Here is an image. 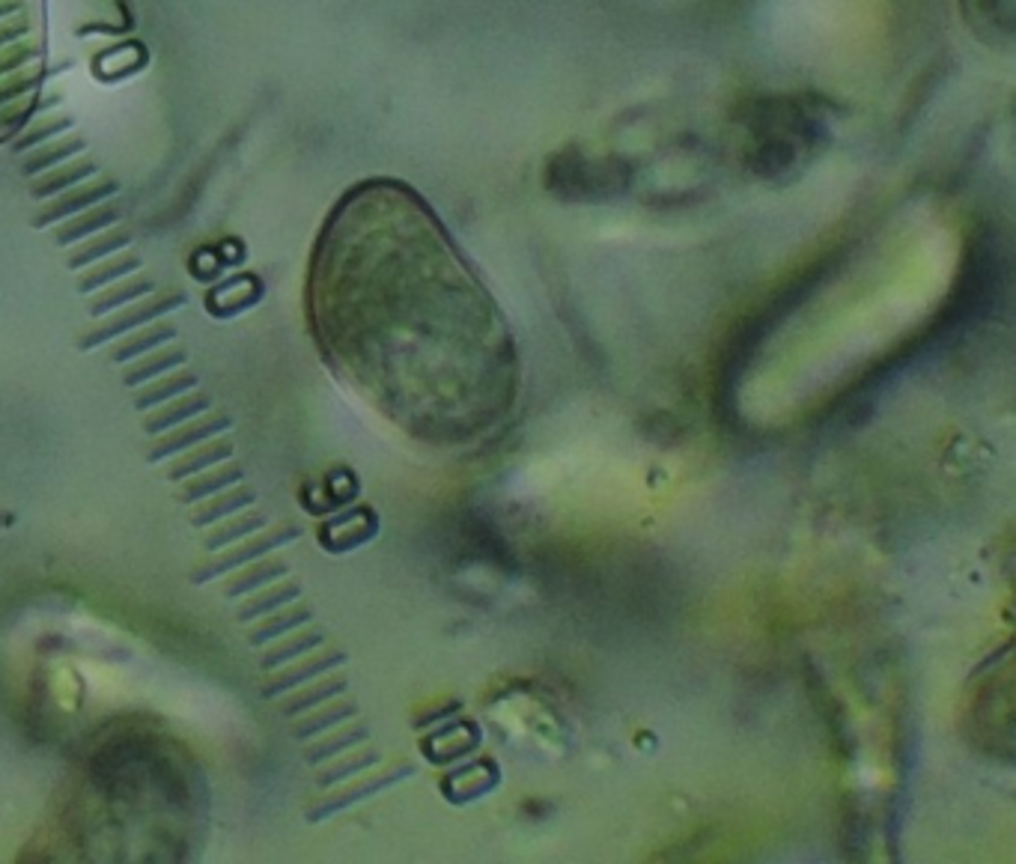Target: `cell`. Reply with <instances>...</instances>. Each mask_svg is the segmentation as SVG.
Masks as SVG:
<instances>
[{
  "instance_id": "obj_1",
  "label": "cell",
  "mask_w": 1016,
  "mask_h": 864,
  "mask_svg": "<svg viewBox=\"0 0 1016 864\" xmlns=\"http://www.w3.org/2000/svg\"><path fill=\"white\" fill-rule=\"evenodd\" d=\"M307 322L331 373L427 447H474L519 406L513 325L400 179H364L331 206L310 254Z\"/></svg>"
},
{
  "instance_id": "obj_2",
  "label": "cell",
  "mask_w": 1016,
  "mask_h": 864,
  "mask_svg": "<svg viewBox=\"0 0 1016 864\" xmlns=\"http://www.w3.org/2000/svg\"><path fill=\"white\" fill-rule=\"evenodd\" d=\"M45 60V0H0V144L12 141L39 105Z\"/></svg>"
},
{
  "instance_id": "obj_3",
  "label": "cell",
  "mask_w": 1016,
  "mask_h": 864,
  "mask_svg": "<svg viewBox=\"0 0 1016 864\" xmlns=\"http://www.w3.org/2000/svg\"><path fill=\"white\" fill-rule=\"evenodd\" d=\"M179 304H185V295H179V292H167V295H158V298H152V292H149V295L132 298V301H126V304H117L114 310H108V313L99 316V325H96V328H90V331H84V334L78 337V349H84V352L99 349V346H105V343L123 337V334H132V331L141 328V325H149V322L167 316V313L176 310Z\"/></svg>"
},
{
  "instance_id": "obj_4",
  "label": "cell",
  "mask_w": 1016,
  "mask_h": 864,
  "mask_svg": "<svg viewBox=\"0 0 1016 864\" xmlns=\"http://www.w3.org/2000/svg\"><path fill=\"white\" fill-rule=\"evenodd\" d=\"M301 537V528L298 525H281V528H272L269 534H263V537H257L254 543H248V546H236V549H230V552H221L215 561H209V564H203V567H197V570H191V581L194 584H206V581H212V578H218V576H224L227 570H233V567H242V564H248V561H257V558H266L272 549H278V546H290L292 540H298Z\"/></svg>"
},
{
  "instance_id": "obj_5",
  "label": "cell",
  "mask_w": 1016,
  "mask_h": 864,
  "mask_svg": "<svg viewBox=\"0 0 1016 864\" xmlns=\"http://www.w3.org/2000/svg\"><path fill=\"white\" fill-rule=\"evenodd\" d=\"M346 650H340V647H316L313 650V656H307L304 662H298L295 668H287V671H281V674H272L269 680H266V689H263V695L266 698H278V695H284V692H292V689H298V686H304V683H310V680H316V677H322V674H331V671H337L340 665H346Z\"/></svg>"
},
{
  "instance_id": "obj_6",
  "label": "cell",
  "mask_w": 1016,
  "mask_h": 864,
  "mask_svg": "<svg viewBox=\"0 0 1016 864\" xmlns=\"http://www.w3.org/2000/svg\"><path fill=\"white\" fill-rule=\"evenodd\" d=\"M230 427H233V418H230V415H224V412H209L203 421H194V424H188V427H179V430H173L170 435L158 438V441L146 450V462H161V459L173 456L176 450L191 447V444H197V441H206V438L230 430Z\"/></svg>"
},
{
  "instance_id": "obj_7",
  "label": "cell",
  "mask_w": 1016,
  "mask_h": 864,
  "mask_svg": "<svg viewBox=\"0 0 1016 864\" xmlns=\"http://www.w3.org/2000/svg\"><path fill=\"white\" fill-rule=\"evenodd\" d=\"M173 340H176V328L170 322H164V316H161V319H155L149 325L135 328L132 334H123V337L111 340L114 343L111 358L117 364H129V361H138V358H144V355L161 349V346H170Z\"/></svg>"
},
{
  "instance_id": "obj_8",
  "label": "cell",
  "mask_w": 1016,
  "mask_h": 864,
  "mask_svg": "<svg viewBox=\"0 0 1016 864\" xmlns=\"http://www.w3.org/2000/svg\"><path fill=\"white\" fill-rule=\"evenodd\" d=\"M206 412H212V397L203 394V391H188L176 403H170L158 412H146L144 432L146 435H158V432L179 427V424H185L197 415H206Z\"/></svg>"
},
{
  "instance_id": "obj_9",
  "label": "cell",
  "mask_w": 1016,
  "mask_h": 864,
  "mask_svg": "<svg viewBox=\"0 0 1016 864\" xmlns=\"http://www.w3.org/2000/svg\"><path fill=\"white\" fill-rule=\"evenodd\" d=\"M185 361H188V355H185L182 346H161V349L149 352V355L138 358V361L123 364V382L129 388H141L144 382L155 379V376H164V373H173V370L185 367Z\"/></svg>"
},
{
  "instance_id": "obj_10",
  "label": "cell",
  "mask_w": 1016,
  "mask_h": 864,
  "mask_svg": "<svg viewBox=\"0 0 1016 864\" xmlns=\"http://www.w3.org/2000/svg\"><path fill=\"white\" fill-rule=\"evenodd\" d=\"M346 689H349V680L337 671L331 674H322L316 677V683L310 689H295L290 698L284 701V716H298V713H307L313 707H325L337 698H346Z\"/></svg>"
},
{
  "instance_id": "obj_11",
  "label": "cell",
  "mask_w": 1016,
  "mask_h": 864,
  "mask_svg": "<svg viewBox=\"0 0 1016 864\" xmlns=\"http://www.w3.org/2000/svg\"><path fill=\"white\" fill-rule=\"evenodd\" d=\"M358 721V707L355 701L349 698H337L331 704H325L319 713H310L307 719H298L292 727H295V736L304 742V739H316L322 733H331V730H340L346 724Z\"/></svg>"
},
{
  "instance_id": "obj_12",
  "label": "cell",
  "mask_w": 1016,
  "mask_h": 864,
  "mask_svg": "<svg viewBox=\"0 0 1016 864\" xmlns=\"http://www.w3.org/2000/svg\"><path fill=\"white\" fill-rule=\"evenodd\" d=\"M313 620V614H310V608L304 605V602H290V608H278V614H272V617H266L260 626H254L251 632H248V641L254 644V647H263L266 641H275V638H281V635H287V632H292V629H301V626H307Z\"/></svg>"
},
{
  "instance_id": "obj_13",
  "label": "cell",
  "mask_w": 1016,
  "mask_h": 864,
  "mask_svg": "<svg viewBox=\"0 0 1016 864\" xmlns=\"http://www.w3.org/2000/svg\"><path fill=\"white\" fill-rule=\"evenodd\" d=\"M188 391H197V376L188 373V370H173V373H164V379H155V382H146V388H141L135 394V409L138 412H146L152 409L155 403H170V397H182Z\"/></svg>"
},
{
  "instance_id": "obj_14",
  "label": "cell",
  "mask_w": 1016,
  "mask_h": 864,
  "mask_svg": "<svg viewBox=\"0 0 1016 864\" xmlns=\"http://www.w3.org/2000/svg\"><path fill=\"white\" fill-rule=\"evenodd\" d=\"M287 573H290V567H287L284 558H266V561H257L251 570H242L239 576L224 581V596L236 599V596H242V593H251V590H257V587L275 581V578H284Z\"/></svg>"
},
{
  "instance_id": "obj_15",
  "label": "cell",
  "mask_w": 1016,
  "mask_h": 864,
  "mask_svg": "<svg viewBox=\"0 0 1016 864\" xmlns=\"http://www.w3.org/2000/svg\"><path fill=\"white\" fill-rule=\"evenodd\" d=\"M254 501H257V495H254L248 486H239V489H233V492H227V495H221V498H212V501H206V504H194L191 522L203 528V525L221 522L224 516H233V513L251 507Z\"/></svg>"
},
{
  "instance_id": "obj_16",
  "label": "cell",
  "mask_w": 1016,
  "mask_h": 864,
  "mask_svg": "<svg viewBox=\"0 0 1016 864\" xmlns=\"http://www.w3.org/2000/svg\"><path fill=\"white\" fill-rule=\"evenodd\" d=\"M233 456V441L221 438L215 444H206L203 450L197 453H185L182 459H173L170 468H167V477L170 480H185L188 474H200L203 468L209 465H218V462H227Z\"/></svg>"
},
{
  "instance_id": "obj_17",
  "label": "cell",
  "mask_w": 1016,
  "mask_h": 864,
  "mask_svg": "<svg viewBox=\"0 0 1016 864\" xmlns=\"http://www.w3.org/2000/svg\"><path fill=\"white\" fill-rule=\"evenodd\" d=\"M295 599H301V587H298V581L287 578L278 587H272L269 593H257V596L245 599L239 605V620L245 623V620H254V617H266L269 611H278L281 605H290Z\"/></svg>"
},
{
  "instance_id": "obj_18",
  "label": "cell",
  "mask_w": 1016,
  "mask_h": 864,
  "mask_svg": "<svg viewBox=\"0 0 1016 864\" xmlns=\"http://www.w3.org/2000/svg\"><path fill=\"white\" fill-rule=\"evenodd\" d=\"M325 644V635H322V629H313L310 623H307V629L304 632H298L295 638H290V641H281V644H275V647H269L266 653H263V671H272V668H278V665H284V662H290V659H295V656H304V653H313L316 647H322Z\"/></svg>"
},
{
  "instance_id": "obj_19",
  "label": "cell",
  "mask_w": 1016,
  "mask_h": 864,
  "mask_svg": "<svg viewBox=\"0 0 1016 864\" xmlns=\"http://www.w3.org/2000/svg\"><path fill=\"white\" fill-rule=\"evenodd\" d=\"M233 483H242V465H224V468H218L212 474H200V477L188 480L182 486V498L179 501L194 504V501H200V498H206L212 492H221V489H227Z\"/></svg>"
},
{
  "instance_id": "obj_20",
  "label": "cell",
  "mask_w": 1016,
  "mask_h": 864,
  "mask_svg": "<svg viewBox=\"0 0 1016 864\" xmlns=\"http://www.w3.org/2000/svg\"><path fill=\"white\" fill-rule=\"evenodd\" d=\"M260 528H266V516H263V513H251V516H242V519H230V522L218 525L212 534H206L203 546H206V552H218V549H224V546H230V543H236V540H242V537L260 531Z\"/></svg>"
}]
</instances>
